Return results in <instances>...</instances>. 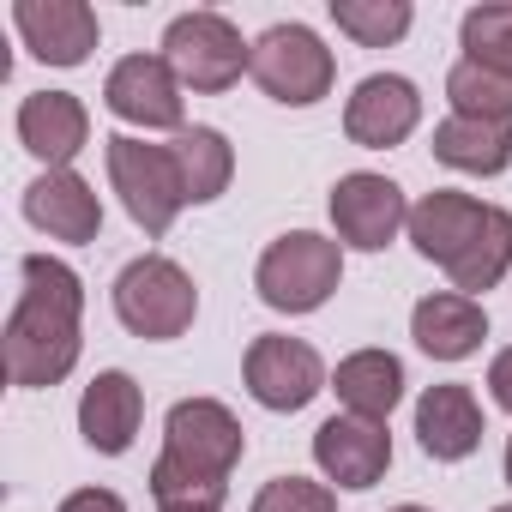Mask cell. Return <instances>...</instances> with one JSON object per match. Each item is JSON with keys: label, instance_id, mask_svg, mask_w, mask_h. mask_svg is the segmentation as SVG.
<instances>
[{"label": "cell", "instance_id": "obj_9", "mask_svg": "<svg viewBox=\"0 0 512 512\" xmlns=\"http://www.w3.org/2000/svg\"><path fill=\"white\" fill-rule=\"evenodd\" d=\"M103 103H109V115H121L133 127H169V133L187 127L181 121L187 115L181 109V79H175V67L163 55H127V61H115L109 85H103Z\"/></svg>", "mask_w": 512, "mask_h": 512}, {"label": "cell", "instance_id": "obj_24", "mask_svg": "<svg viewBox=\"0 0 512 512\" xmlns=\"http://www.w3.org/2000/svg\"><path fill=\"white\" fill-rule=\"evenodd\" d=\"M446 97H452V115H470V121H512V79L476 67V61H458L446 73Z\"/></svg>", "mask_w": 512, "mask_h": 512}, {"label": "cell", "instance_id": "obj_33", "mask_svg": "<svg viewBox=\"0 0 512 512\" xmlns=\"http://www.w3.org/2000/svg\"><path fill=\"white\" fill-rule=\"evenodd\" d=\"M494 512H512V506H494Z\"/></svg>", "mask_w": 512, "mask_h": 512}, {"label": "cell", "instance_id": "obj_25", "mask_svg": "<svg viewBox=\"0 0 512 512\" xmlns=\"http://www.w3.org/2000/svg\"><path fill=\"white\" fill-rule=\"evenodd\" d=\"M410 7L404 0H332V25L344 31V37H356L362 49H386V43H398L404 31H410Z\"/></svg>", "mask_w": 512, "mask_h": 512}, {"label": "cell", "instance_id": "obj_23", "mask_svg": "<svg viewBox=\"0 0 512 512\" xmlns=\"http://www.w3.org/2000/svg\"><path fill=\"white\" fill-rule=\"evenodd\" d=\"M506 266H512V211L488 205V223L476 229V241L458 253V260H452L446 272H452V290L476 302L482 290H494V284L506 278Z\"/></svg>", "mask_w": 512, "mask_h": 512}, {"label": "cell", "instance_id": "obj_4", "mask_svg": "<svg viewBox=\"0 0 512 512\" xmlns=\"http://www.w3.org/2000/svg\"><path fill=\"white\" fill-rule=\"evenodd\" d=\"M115 314L133 338H151V344H169L193 326L199 314V290L193 278L163 260V253H145V260H133L121 278H115Z\"/></svg>", "mask_w": 512, "mask_h": 512}, {"label": "cell", "instance_id": "obj_21", "mask_svg": "<svg viewBox=\"0 0 512 512\" xmlns=\"http://www.w3.org/2000/svg\"><path fill=\"white\" fill-rule=\"evenodd\" d=\"M434 157L446 169L464 175H500L512 163V121H470V115H446L434 127Z\"/></svg>", "mask_w": 512, "mask_h": 512}, {"label": "cell", "instance_id": "obj_19", "mask_svg": "<svg viewBox=\"0 0 512 512\" xmlns=\"http://www.w3.org/2000/svg\"><path fill=\"white\" fill-rule=\"evenodd\" d=\"M410 338H416L434 362H464V356L482 350L488 314H482V302H470V296H458V290H440V296H422V302H416Z\"/></svg>", "mask_w": 512, "mask_h": 512}, {"label": "cell", "instance_id": "obj_7", "mask_svg": "<svg viewBox=\"0 0 512 512\" xmlns=\"http://www.w3.org/2000/svg\"><path fill=\"white\" fill-rule=\"evenodd\" d=\"M163 61L175 67V79L187 91H229L247 67H253V49L241 43V31L223 19V13H181L169 31H163Z\"/></svg>", "mask_w": 512, "mask_h": 512}, {"label": "cell", "instance_id": "obj_29", "mask_svg": "<svg viewBox=\"0 0 512 512\" xmlns=\"http://www.w3.org/2000/svg\"><path fill=\"white\" fill-rule=\"evenodd\" d=\"M488 392H494L500 410H512V350H500V356L488 362Z\"/></svg>", "mask_w": 512, "mask_h": 512}, {"label": "cell", "instance_id": "obj_3", "mask_svg": "<svg viewBox=\"0 0 512 512\" xmlns=\"http://www.w3.org/2000/svg\"><path fill=\"white\" fill-rule=\"evenodd\" d=\"M338 278H344V253H338V241H326L314 229L278 235L260 253V272H253L260 302L278 308V314H314V308H326V296L338 290Z\"/></svg>", "mask_w": 512, "mask_h": 512}, {"label": "cell", "instance_id": "obj_15", "mask_svg": "<svg viewBox=\"0 0 512 512\" xmlns=\"http://www.w3.org/2000/svg\"><path fill=\"white\" fill-rule=\"evenodd\" d=\"M139 422H145V392H139L133 374L109 368V374H97V380L85 386V398H79V434H85L91 452L121 458V452L133 446Z\"/></svg>", "mask_w": 512, "mask_h": 512}, {"label": "cell", "instance_id": "obj_14", "mask_svg": "<svg viewBox=\"0 0 512 512\" xmlns=\"http://www.w3.org/2000/svg\"><path fill=\"white\" fill-rule=\"evenodd\" d=\"M19 139L37 163L67 169L85 145H91V115L73 91H31L19 103Z\"/></svg>", "mask_w": 512, "mask_h": 512}, {"label": "cell", "instance_id": "obj_30", "mask_svg": "<svg viewBox=\"0 0 512 512\" xmlns=\"http://www.w3.org/2000/svg\"><path fill=\"white\" fill-rule=\"evenodd\" d=\"M163 512H217V506H205V500H187V506H163Z\"/></svg>", "mask_w": 512, "mask_h": 512}, {"label": "cell", "instance_id": "obj_11", "mask_svg": "<svg viewBox=\"0 0 512 512\" xmlns=\"http://www.w3.org/2000/svg\"><path fill=\"white\" fill-rule=\"evenodd\" d=\"M416 121H422V97H416V85L398 79V73H368V79L356 85V97L344 103V133H350V145H362V151H392V145H404V139L416 133Z\"/></svg>", "mask_w": 512, "mask_h": 512}, {"label": "cell", "instance_id": "obj_10", "mask_svg": "<svg viewBox=\"0 0 512 512\" xmlns=\"http://www.w3.org/2000/svg\"><path fill=\"white\" fill-rule=\"evenodd\" d=\"M332 223H338V241L362 247V253H380L404 223H410V205H404V187L386 181V175H344L332 187Z\"/></svg>", "mask_w": 512, "mask_h": 512}, {"label": "cell", "instance_id": "obj_1", "mask_svg": "<svg viewBox=\"0 0 512 512\" xmlns=\"http://www.w3.org/2000/svg\"><path fill=\"white\" fill-rule=\"evenodd\" d=\"M25 290L19 308L7 320V380L13 386H55L73 374L79 362V314H85V284L73 266L49 260V253H31L19 266Z\"/></svg>", "mask_w": 512, "mask_h": 512}, {"label": "cell", "instance_id": "obj_6", "mask_svg": "<svg viewBox=\"0 0 512 512\" xmlns=\"http://www.w3.org/2000/svg\"><path fill=\"white\" fill-rule=\"evenodd\" d=\"M253 79H260V91L272 103H290V109H308L332 91L338 79V61L332 49L308 31V25H272L260 43H253Z\"/></svg>", "mask_w": 512, "mask_h": 512}, {"label": "cell", "instance_id": "obj_12", "mask_svg": "<svg viewBox=\"0 0 512 512\" xmlns=\"http://www.w3.org/2000/svg\"><path fill=\"white\" fill-rule=\"evenodd\" d=\"M314 464L338 488H374L392 470V434H386V422L332 416V422L314 428Z\"/></svg>", "mask_w": 512, "mask_h": 512}, {"label": "cell", "instance_id": "obj_32", "mask_svg": "<svg viewBox=\"0 0 512 512\" xmlns=\"http://www.w3.org/2000/svg\"><path fill=\"white\" fill-rule=\"evenodd\" d=\"M392 512H428V506H392Z\"/></svg>", "mask_w": 512, "mask_h": 512}, {"label": "cell", "instance_id": "obj_8", "mask_svg": "<svg viewBox=\"0 0 512 512\" xmlns=\"http://www.w3.org/2000/svg\"><path fill=\"white\" fill-rule=\"evenodd\" d=\"M241 374H247L253 404H266V410H302V404H314L320 386H326L320 350L302 344V338H278V332H266V338L247 344V368H241Z\"/></svg>", "mask_w": 512, "mask_h": 512}, {"label": "cell", "instance_id": "obj_22", "mask_svg": "<svg viewBox=\"0 0 512 512\" xmlns=\"http://www.w3.org/2000/svg\"><path fill=\"white\" fill-rule=\"evenodd\" d=\"M175 169H181V187H187V205H211L229 175H235V151L217 127H181L175 133Z\"/></svg>", "mask_w": 512, "mask_h": 512}, {"label": "cell", "instance_id": "obj_17", "mask_svg": "<svg viewBox=\"0 0 512 512\" xmlns=\"http://www.w3.org/2000/svg\"><path fill=\"white\" fill-rule=\"evenodd\" d=\"M482 434L488 428H482V404H476L470 386L446 380V386H428L422 392V404H416V440H422L428 458L458 464V458H470L482 446Z\"/></svg>", "mask_w": 512, "mask_h": 512}, {"label": "cell", "instance_id": "obj_26", "mask_svg": "<svg viewBox=\"0 0 512 512\" xmlns=\"http://www.w3.org/2000/svg\"><path fill=\"white\" fill-rule=\"evenodd\" d=\"M458 37H464V61L512 79V7H470Z\"/></svg>", "mask_w": 512, "mask_h": 512}, {"label": "cell", "instance_id": "obj_28", "mask_svg": "<svg viewBox=\"0 0 512 512\" xmlns=\"http://www.w3.org/2000/svg\"><path fill=\"white\" fill-rule=\"evenodd\" d=\"M61 512H127V500L115 488H79V494L61 500Z\"/></svg>", "mask_w": 512, "mask_h": 512}, {"label": "cell", "instance_id": "obj_5", "mask_svg": "<svg viewBox=\"0 0 512 512\" xmlns=\"http://www.w3.org/2000/svg\"><path fill=\"white\" fill-rule=\"evenodd\" d=\"M103 157H109V181H115L127 217H133L145 235H169V223H175L181 205H187L175 151H169V145H145V139L115 133V139H103Z\"/></svg>", "mask_w": 512, "mask_h": 512}, {"label": "cell", "instance_id": "obj_27", "mask_svg": "<svg viewBox=\"0 0 512 512\" xmlns=\"http://www.w3.org/2000/svg\"><path fill=\"white\" fill-rule=\"evenodd\" d=\"M253 512H338V494L308 476H272L253 494Z\"/></svg>", "mask_w": 512, "mask_h": 512}, {"label": "cell", "instance_id": "obj_16", "mask_svg": "<svg viewBox=\"0 0 512 512\" xmlns=\"http://www.w3.org/2000/svg\"><path fill=\"white\" fill-rule=\"evenodd\" d=\"M488 223V205L482 199H470V193H452V187H434V193H422L416 205H410V241H416V253L422 260H434V266H452L458 253L476 241V229Z\"/></svg>", "mask_w": 512, "mask_h": 512}, {"label": "cell", "instance_id": "obj_18", "mask_svg": "<svg viewBox=\"0 0 512 512\" xmlns=\"http://www.w3.org/2000/svg\"><path fill=\"white\" fill-rule=\"evenodd\" d=\"M25 217H31L43 235H55V241H97V229H103V205H97L91 181L73 175V169L37 175V181L25 187Z\"/></svg>", "mask_w": 512, "mask_h": 512}, {"label": "cell", "instance_id": "obj_20", "mask_svg": "<svg viewBox=\"0 0 512 512\" xmlns=\"http://www.w3.org/2000/svg\"><path fill=\"white\" fill-rule=\"evenodd\" d=\"M338 398L350 404V416H362V422H386L392 410H398V398H404V362L392 356V350H356V356H344L338 362Z\"/></svg>", "mask_w": 512, "mask_h": 512}, {"label": "cell", "instance_id": "obj_31", "mask_svg": "<svg viewBox=\"0 0 512 512\" xmlns=\"http://www.w3.org/2000/svg\"><path fill=\"white\" fill-rule=\"evenodd\" d=\"M506 488H512V440H506Z\"/></svg>", "mask_w": 512, "mask_h": 512}, {"label": "cell", "instance_id": "obj_2", "mask_svg": "<svg viewBox=\"0 0 512 512\" xmlns=\"http://www.w3.org/2000/svg\"><path fill=\"white\" fill-rule=\"evenodd\" d=\"M241 422L217 398H181L163 422V458L151 464V494L157 506H187L205 500L217 506L229 488V470L241 464Z\"/></svg>", "mask_w": 512, "mask_h": 512}, {"label": "cell", "instance_id": "obj_13", "mask_svg": "<svg viewBox=\"0 0 512 512\" xmlns=\"http://www.w3.org/2000/svg\"><path fill=\"white\" fill-rule=\"evenodd\" d=\"M13 25L43 67H79L97 49V13L85 0H19Z\"/></svg>", "mask_w": 512, "mask_h": 512}]
</instances>
